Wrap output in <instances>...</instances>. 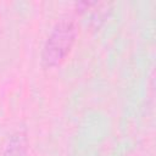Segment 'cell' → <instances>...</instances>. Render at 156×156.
I'll return each mask as SVG.
<instances>
[{
  "label": "cell",
  "instance_id": "cell-1",
  "mask_svg": "<svg viewBox=\"0 0 156 156\" xmlns=\"http://www.w3.org/2000/svg\"><path fill=\"white\" fill-rule=\"evenodd\" d=\"M77 37V28L73 21H58L49 33L43 50L41 66L45 69L60 66L71 52Z\"/></svg>",
  "mask_w": 156,
  "mask_h": 156
},
{
  "label": "cell",
  "instance_id": "cell-2",
  "mask_svg": "<svg viewBox=\"0 0 156 156\" xmlns=\"http://www.w3.org/2000/svg\"><path fill=\"white\" fill-rule=\"evenodd\" d=\"M27 136L22 132H17L9 139L4 156H27Z\"/></svg>",
  "mask_w": 156,
  "mask_h": 156
}]
</instances>
